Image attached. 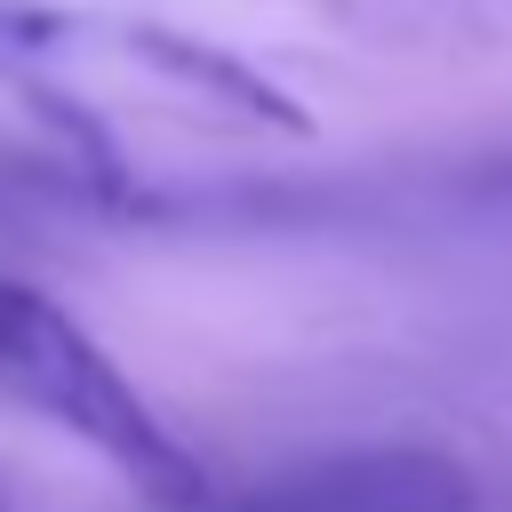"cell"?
<instances>
[{
	"mask_svg": "<svg viewBox=\"0 0 512 512\" xmlns=\"http://www.w3.org/2000/svg\"><path fill=\"white\" fill-rule=\"evenodd\" d=\"M216 512H480V480L440 448H336L264 472Z\"/></svg>",
	"mask_w": 512,
	"mask_h": 512,
	"instance_id": "7a4b0ae2",
	"label": "cell"
},
{
	"mask_svg": "<svg viewBox=\"0 0 512 512\" xmlns=\"http://www.w3.org/2000/svg\"><path fill=\"white\" fill-rule=\"evenodd\" d=\"M0 392L24 400L32 416L64 424L80 448H96L136 496H152L168 512L208 504L200 456L152 416V400L112 368V352L24 280H0Z\"/></svg>",
	"mask_w": 512,
	"mask_h": 512,
	"instance_id": "6da1fadb",
	"label": "cell"
},
{
	"mask_svg": "<svg viewBox=\"0 0 512 512\" xmlns=\"http://www.w3.org/2000/svg\"><path fill=\"white\" fill-rule=\"evenodd\" d=\"M0 512H8V496H0Z\"/></svg>",
	"mask_w": 512,
	"mask_h": 512,
	"instance_id": "3957f363",
	"label": "cell"
}]
</instances>
